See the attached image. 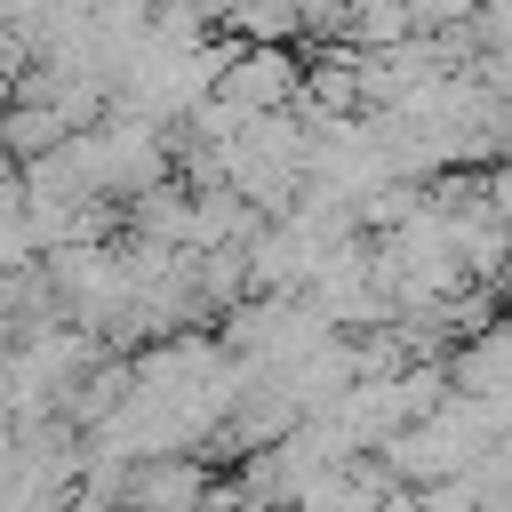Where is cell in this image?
Segmentation results:
<instances>
[{
    "label": "cell",
    "mask_w": 512,
    "mask_h": 512,
    "mask_svg": "<svg viewBox=\"0 0 512 512\" xmlns=\"http://www.w3.org/2000/svg\"><path fill=\"white\" fill-rule=\"evenodd\" d=\"M456 384L464 392H512V328H488L480 344L456 352Z\"/></svg>",
    "instance_id": "7a4b0ae2"
},
{
    "label": "cell",
    "mask_w": 512,
    "mask_h": 512,
    "mask_svg": "<svg viewBox=\"0 0 512 512\" xmlns=\"http://www.w3.org/2000/svg\"><path fill=\"white\" fill-rule=\"evenodd\" d=\"M224 96L232 104H280V96H296V64L280 48H248L224 64Z\"/></svg>",
    "instance_id": "6da1fadb"
}]
</instances>
